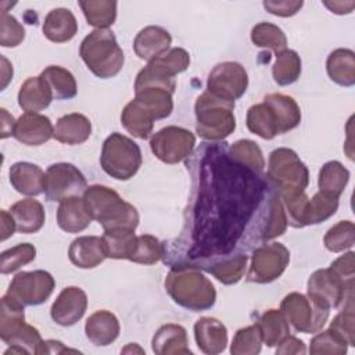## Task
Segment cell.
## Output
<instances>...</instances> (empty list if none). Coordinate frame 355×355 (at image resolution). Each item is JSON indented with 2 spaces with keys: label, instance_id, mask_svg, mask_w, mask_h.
Returning <instances> with one entry per match:
<instances>
[{
  "label": "cell",
  "instance_id": "obj_1",
  "mask_svg": "<svg viewBox=\"0 0 355 355\" xmlns=\"http://www.w3.org/2000/svg\"><path fill=\"white\" fill-rule=\"evenodd\" d=\"M186 166L191 194L179 237L162 244L166 265L208 272L286 232L282 198L266 175L234 161L227 143H202Z\"/></svg>",
  "mask_w": 355,
  "mask_h": 355
},
{
  "label": "cell",
  "instance_id": "obj_2",
  "mask_svg": "<svg viewBox=\"0 0 355 355\" xmlns=\"http://www.w3.org/2000/svg\"><path fill=\"white\" fill-rule=\"evenodd\" d=\"M165 290L175 304L194 312L207 311L216 301V290L211 280L191 266H171Z\"/></svg>",
  "mask_w": 355,
  "mask_h": 355
},
{
  "label": "cell",
  "instance_id": "obj_3",
  "mask_svg": "<svg viewBox=\"0 0 355 355\" xmlns=\"http://www.w3.org/2000/svg\"><path fill=\"white\" fill-rule=\"evenodd\" d=\"M83 201L92 219L97 220L104 230H135L139 225L137 209L107 186H89L83 193Z\"/></svg>",
  "mask_w": 355,
  "mask_h": 355
},
{
  "label": "cell",
  "instance_id": "obj_4",
  "mask_svg": "<svg viewBox=\"0 0 355 355\" xmlns=\"http://www.w3.org/2000/svg\"><path fill=\"white\" fill-rule=\"evenodd\" d=\"M79 55L92 73L100 79L116 76L125 62L123 51L110 29L90 32L80 43Z\"/></svg>",
  "mask_w": 355,
  "mask_h": 355
},
{
  "label": "cell",
  "instance_id": "obj_5",
  "mask_svg": "<svg viewBox=\"0 0 355 355\" xmlns=\"http://www.w3.org/2000/svg\"><path fill=\"white\" fill-rule=\"evenodd\" d=\"M233 110L234 101L220 98L205 90L194 104L197 133L209 141H219L227 137L236 129Z\"/></svg>",
  "mask_w": 355,
  "mask_h": 355
},
{
  "label": "cell",
  "instance_id": "obj_6",
  "mask_svg": "<svg viewBox=\"0 0 355 355\" xmlns=\"http://www.w3.org/2000/svg\"><path fill=\"white\" fill-rule=\"evenodd\" d=\"M266 178L279 196L304 193L309 183V172L297 153L280 147L270 153Z\"/></svg>",
  "mask_w": 355,
  "mask_h": 355
},
{
  "label": "cell",
  "instance_id": "obj_7",
  "mask_svg": "<svg viewBox=\"0 0 355 355\" xmlns=\"http://www.w3.org/2000/svg\"><path fill=\"white\" fill-rule=\"evenodd\" d=\"M140 147L128 136L111 133L103 143L100 164L103 171L116 180L133 178L141 166Z\"/></svg>",
  "mask_w": 355,
  "mask_h": 355
},
{
  "label": "cell",
  "instance_id": "obj_8",
  "mask_svg": "<svg viewBox=\"0 0 355 355\" xmlns=\"http://www.w3.org/2000/svg\"><path fill=\"white\" fill-rule=\"evenodd\" d=\"M280 311L300 333H318L322 330L330 312L301 293L287 294L280 304Z\"/></svg>",
  "mask_w": 355,
  "mask_h": 355
},
{
  "label": "cell",
  "instance_id": "obj_9",
  "mask_svg": "<svg viewBox=\"0 0 355 355\" xmlns=\"http://www.w3.org/2000/svg\"><path fill=\"white\" fill-rule=\"evenodd\" d=\"M308 297L318 305L331 309L354 297V283H347L330 268L315 270L308 280Z\"/></svg>",
  "mask_w": 355,
  "mask_h": 355
},
{
  "label": "cell",
  "instance_id": "obj_10",
  "mask_svg": "<svg viewBox=\"0 0 355 355\" xmlns=\"http://www.w3.org/2000/svg\"><path fill=\"white\" fill-rule=\"evenodd\" d=\"M196 147V136L180 126H166L150 139L153 154L165 164H178L191 155Z\"/></svg>",
  "mask_w": 355,
  "mask_h": 355
},
{
  "label": "cell",
  "instance_id": "obj_11",
  "mask_svg": "<svg viewBox=\"0 0 355 355\" xmlns=\"http://www.w3.org/2000/svg\"><path fill=\"white\" fill-rule=\"evenodd\" d=\"M55 287L54 277L46 270L17 273L7 290V295L24 306H35L46 302Z\"/></svg>",
  "mask_w": 355,
  "mask_h": 355
},
{
  "label": "cell",
  "instance_id": "obj_12",
  "mask_svg": "<svg viewBox=\"0 0 355 355\" xmlns=\"http://www.w3.org/2000/svg\"><path fill=\"white\" fill-rule=\"evenodd\" d=\"M290 262V252L282 243L261 244L251 257L247 280L252 283H270L279 279Z\"/></svg>",
  "mask_w": 355,
  "mask_h": 355
},
{
  "label": "cell",
  "instance_id": "obj_13",
  "mask_svg": "<svg viewBox=\"0 0 355 355\" xmlns=\"http://www.w3.org/2000/svg\"><path fill=\"white\" fill-rule=\"evenodd\" d=\"M86 189V178L73 164L58 162L50 165L46 171L44 194L50 201H62L79 196Z\"/></svg>",
  "mask_w": 355,
  "mask_h": 355
},
{
  "label": "cell",
  "instance_id": "obj_14",
  "mask_svg": "<svg viewBox=\"0 0 355 355\" xmlns=\"http://www.w3.org/2000/svg\"><path fill=\"white\" fill-rule=\"evenodd\" d=\"M248 87L245 68L234 61L216 64L208 75L207 90L220 98L234 101L240 98Z\"/></svg>",
  "mask_w": 355,
  "mask_h": 355
},
{
  "label": "cell",
  "instance_id": "obj_15",
  "mask_svg": "<svg viewBox=\"0 0 355 355\" xmlns=\"http://www.w3.org/2000/svg\"><path fill=\"white\" fill-rule=\"evenodd\" d=\"M87 308L86 293L75 286L65 287L51 305V319L60 326H72L82 319Z\"/></svg>",
  "mask_w": 355,
  "mask_h": 355
},
{
  "label": "cell",
  "instance_id": "obj_16",
  "mask_svg": "<svg viewBox=\"0 0 355 355\" xmlns=\"http://www.w3.org/2000/svg\"><path fill=\"white\" fill-rule=\"evenodd\" d=\"M12 136L25 146H42L54 137V128L47 116L25 112L17 119Z\"/></svg>",
  "mask_w": 355,
  "mask_h": 355
},
{
  "label": "cell",
  "instance_id": "obj_17",
  "mask_svg": "<svg viewBox=\"0 0 355 355\" xmlns=\"http://www.w3.org/2000/svg\"><path fill=\"white\" fill-rule=\"evenodd\" d=\"M194 338L204 354L216 355L227 345V329L220 320L204 316L194 323Z\"/></svg>",
  "mask_w": 355,
  "mask_h": 355
},
{
  "label": "cell",
  "instance_id": "obj_18",
  "mask_svg": "<svg viewBox=\"0 0 355 355\" xmlns=\"http://www.w3.org/2000/svg\"><path fill=\"white\" fill-rule=\"evenodd\" d=\"M172 43L171 33L155 25L143 28L135 37L133 50L140 60L153 61L169 50Z\"/></svg>",
  "mask_w": 355,
  "mask_h": 355
},
{
  "label": "cell",
  "instance_id": "obj_19",
  "mask_svg": "<svg viewBox=\"0 0 355 355\" xmlns=\"http://www.w3.org/2000/svg\"><path fill=\"white\" fill-rule=\"evenodd\" d=\"M69 261L80 269H92L100 265L105 258L103 239L97 236H82L75 239L68 248Z\"/></svg>",
  "mask_w": 355,
  "mask_h": 355
},
{
  "label": "cell",
  "instance_id": "obj_20",
  "mask_svg": "<svg viewBox=\"0 0 355 355\" xmlns=\"http://www.w3.org/2000/svg\"><path fill=\"white\" fill-rule=\"evenodd\" d=\"M119 320L110 311H96L92 313L85 324L87 340L98 347H105L114 343L119 336Z\"/></svg>",
  "mask_w": 355,
  "mask_h": 355
},
{
  "label": "cell",
  "instance_id": "obj_21",
  "mask_svg": "<svg viewBox=\"0 0 355 355\" xmlns=\"http://www.w3.org/2000/svg\"><path fill=\"white\" fill-rule=\"evenodd\" d=\"M151 347L157 355L191 354L186 329L176 323H166L161 326L153 337Z\"/></svg>",
  "mask_w": 355,
  "mask_h": 355
},
{
  "label": "cell",
  "instance_id": "obj_22",
  "mask_svg": "<svg viewBox=\"0 0 355 355\" xmlns=\"http://www.w3.org/2000/svg\"><path fill=\"white\" fill-rule=\"evenodd\" d=\"M43 169L31 162H15L10 168V183L21 194L39 196L44 191Z\"/></svg>",
  "mask_w": 355,
  "mask_h": 355
},
{
  "label": "cell",
  "instance_id": "obj_23",
  "mask_svg": "<svg viewBox=\"0 0 355 355\" xmlns=\"http://www.w3.org/2000/svg\"><path fill=\"white\" fill-rule=\"evenodd\" d=\"M92 216L87 212L83 197L79 196L68 197L60 201L57 209V223L67 233H79L85 230L90 222Z\"/></svg>",
  "mask_w": 355,
  "mask_h": 355
},
{
  "label": "cell",
  "instance_id": "obj_24",
  "mask_svg": "<svg viewBox=\"0 0 355 355\" xmlns=\"http://www.w3.org/2000/svg\"><path fill=\"white\" fill-rule=\"evenodd\" d=\"M92 135V123L89 118L79 112L62 115L55 125L54 139L60 143L75 146L85 143Z\"/></svg>",
  "mask_w": 355,
  "mask_h": 355
},
{
  "label": "cell",
  "instance_id": "obj_25",
  "mask_svg": "<svg viewBox=\"0 0 355 355\" xmlns=\"http://www.w3.org/2000/svg\"><path fill=\"white\" fill-rule=\"evenodd\" d=\"M43 35L54 43L71 40L78 32L75 15L68 8H53L44 18Z\"/></svg>",
  "mask_w": 355,
  "mask_h": 355
},
{
  "label": "cell",
  "instance_id": "obj_26",
  "mask_svg": "<svg viewBox=\"0 0 355 355\" xmlns=\"http://www.w3.org/2000/svg\"><path fill=\"white\" fill-rule=\"evenodd\" d=\"M10 214L15 222L17 230L24 234L39 232L44 225V208L42 202L33 198H25L11 205Z\"/></svg>",
  "mask_w": 355,
  "mask_h": 355
},
{
  "label": "cell",
  "instance_id": "obj_27",
  "mask_svg": "<svg viewBox=\"0 0 355 355\" xmlns=\"http://www.w3.org/2000/svg\"><path fill=\"white\" fill-rule=\"evenodd\" d=\"M51 100L53 93L40 75L28 78L18 92V104L26 112L43 111L50 105Z\"/></svg>",
  "mask_w": 355,
  "mask_h": 355
},
{
  "label": "cell",
  "instance_id": "obj_28",
  "mask_svg": "<svg viewBox=\"0 0 355 355\" xmlns=\"http://www.w3.org/2000/svg\"><path fill=\"white\" fill-rule=\"evenodd\" d=\"M275 114L279 135L297 128L301 122V110L295 100L282 93H270L263 98Z\"/></svg>",
  "mask_w": 355,
  "mask_h": 355
},
{
  "label": "cell",
  "instance_id": "obj_29",
  "mask_svg": "<svg viewBox=\"0 0 355 355\" xmlns=\"http://www.w3.org/2000/svg\"><path fill=\"white\" fill-rule=\"evenodd\" d=\"M329 78L340 86L351 87L355 83V54L349 49L331 51L326 61Z\"/></svg>",
  "mask_w": 355,
  "mask_h": 355
},
{
  "label": "cell",
  "instance_id": "obj_30",
  "mask_svg": "<svg viewBox=\"0 0 355 355\" xmlns=\"http://www.w3.org/2000/svg\"><path fill=\"white\" fill-rule=\"evenodd\" d=\"M135 100L141 104L154 119H164L172 114L173 100L172 92L164 87L150 86L135 92Z\"/></svg>",
  "mask_w": 355,
  "mask_h": 355
},
{
  "label": "cell",
  "instance_id": "obj_31",
  "mask_svg": "<svg viewBox=\"0 0 355 355\" xmlns=\"http://www.w3.org/2000/svg\"><path fill=\"white\" fill-rule=\"evenodd\" d=\"M154 121L155 119L151 116V114L135 98L125 105L121 114V123L123 128L132 136L141 140L148 139V136L153 133Z\"/></svg>",
  "mask_w": 355,
  "mask_h": 355
},
{
  "label": "cell",
  "instance_id": "obj_32",
  "mask_svg": "<svg viewBox=\"0 0 355 355\" xmlns=\"http://www.w3.org/2000/svg\"><path fill=\"white\" fill-rule=\"evenodd\" d=\"M40 76L49 85L55 100H71L78 93L75 76L62 67L49 65L42 71Z\"/></svg>",
  "mask_w": 355,
  "mask_h": 355
},
{
  "label": "cell",
  "instance_id": "obj_33",
  "mask_svg": "<svg viewBox=\"0 0 355 355\" xmlns=\"http://www.w3.org/2000/svg\"><path fill=\"white\" fill-rule=\"evenodd\" d=\"M245 123L251 133L265 140H270L279 135L275 114L266 103L251 105L247 111Z\"/></svg>",
  "mask_w": 355,
  "mask_h": 355
},
{
  "label": "cell",
  "instance_id": "obj_34",
  "mask_svg": "<svg viewBox=\"0 0 355 355\" xmlns=\"http://www.w3.org/2000/svg\"><path fill=\"white\" fill-rule=\"evenodd\" d=\"M257 324L261 330L262 341L268 347L277 345L290 334L288 322L280 309L265 311L259 316Z\"/></svg>",
  "mask_w": 355,
  "mask_h": 355
},
{
  "label": "cell",
  "instance_id": "obj_35",
  "mask_svg": "<svg viewBox=\"0 0 355 355\" xmlns=\"http://www.w3.org/2000/svg\"><path fill=\"white\" fill-rule=\"evenodd\" d=\"M135 230L130 229H112L104 230L101 236L107 258L129 259L136 244Z\"/></svg>",
  "mask_w": 355,
  "mask_h": 355
},
{
  "label": "cell",
  "instance_id": "obj_36",
  "mask_svg": "<svg viewBox=\"0 0 355 355\" xmlns=\"http://www.w3.org/2000/svg\"><path fill=\"white\" fill-rule=\"evenodd\" d=\"M338 198L324 191H318L308 198L304 212V226L318 225L333 216L338 208Z\"/></svg>",
  "mask_w": 355,
  "mask_h": 355
},
{
  "label": "cell",
  "instance_id": "obj_37",
  "mask_svg": "<svg viewBox=\"0 0 355 355\" xmlns=\"http://www.w3.org/2000/svg\"><path fill=\"white\" fill-rule=\"evenodd\" d=\"M79 6L89 25L96 29H108L116 19V1L80 0Z\"/></svg>",
  "mask_w": 355,
  "mask_h": 355
},
{
  "label": "cell",
  "instance_id": "obj_38",
  "mask_svg": "<svg viewBox=\"0 0 355 355\" xmlns=\"http://www.w3.org/2000/svg\"><path fill=\"white\" fill-rule=\"evenodd\" d=\"M349 180V171L338 161L326 162L319 172V190L340 197Z\"/></svg>",
  "mask_w": 355,
  "mask_h": 355
},
{
  "label": "cell",
  "instance_id": "obj_39",
  "mask_svg": "<svg viewBox=\"0 0 355 355\" xmlns=\"http://www.w3.org/2000/svg\"><path fill=\"white\" fill-rule=\"evenodd\" d=\"M25 324L24 305L11 298L10 295H3L1 311H0V337L6 343Z\"/></svg>",
  "mask_w": 355,
  "mask_h": 355
},
{
  "label": "cell",
  "instance_id": "obj_40",
  "mask_svg": "<svg viewBox=\"0 0 355 355\" xmlns=\"http://www.w3.org/2000/svg\"><path fill=\"white\" fill-rule=\"evenodd\" d=\"M251 40L257 47L270 49L276 55L287 47V37L284 32L270 22L257 24L251 29Z\"/></svg>",
  "mask_w": 355,
  "mask_h": 355
},
{
  "label": "cell",
  "instance_id": "obj_41",
  "mask_svg": "<svg viewBox=\"0 0 355 355\" xmlns=\"http://www.w3.org/2000/svg\"><path fill=\"white\" fill-rule=\"evenodd\" d=\"M273 79L280 86H288L294 83L301 75V58L294 50H284L276 55L275 65L272 68Z\"/></svg>",
  "mask_w": 355,
  "mask_h": 355
},
{
  "label": "cell",
  "instance_id": "obj_42",
  "mask_svg": "<svg viewBox=\"0 0 355 355\" xmlns=\"http://www.w3.org/2000/svg\"><path fill=\"white\" fill-rule=\"evenodd\" d=\"M229 154L239 164L245 165L254 171L263 172L265 159L259 146L255 141L247 139L237 140L229 147Z\"/></svg>",
  "mask_w": 355,
  "mask_h": 355
},
{
  "label": "cell",
  "instance_id": "obj_43",
  "mask_svg": "<svg viewBox=\"0 0 355 355\" xmlns=\"http://www.w3.org/2000/svg\"><path fill=\"white\" fill-rule=\"evenodd\" d=\"M248 257L245 254H239L226 258L208 269L214 277H216L223 284H236L244 275Z\"/></svg>",
  "mask_w": 355,
  "mask_h": 355
},
{
  "label": "cell",
  "instance_id": "obj_44",
  "mask_svg": "<svg viewBox=\"0 0 355 355\" xmlns=\"http://www.w3.org/2000/svg\"><path fill=\"white\" fill-rule=\"evenodd\" d=\"M189 64H190V55L182 47L169 49L166 53H164L162 55L148 62L150 67H153L154 69L171 78H175L178 73L186 71L189 68Z\"/></svg>",
  "mask_w": 355,
  "mask_h": 355
},
{
  "label": "cell",
  "instance_id": "obj_45",
  "mask_svg": "<svg viewBox=\"0 0 355 355\" xmlns=\"http://www.w3.org/2000/svg\"><path fill=\"white\" fill-rule=\"evenodd\" d=\"M324 247L331 252H341L352 248L355 243V226L351 220H340L331 226L323 237Z\"/></svg>",
  "mask_w": 355,
  "mask_h": 355
},
{
  "label": "cell",
  "instance_id": "obj_46",
  "mask_svg": "<svg viewBox=\"0 0 355 355\" xmlns=\"http://www.w3.org/2000/svg\"><path fill=\"white\" fill-rule=\"evenodd\" d=\"M36 257V248L31 243H21L1 252L0 270L3 275L12 273L21 266L28 265Z\"/></svg>",
  "mask_w": 355,
  "mask_h": 355
},
{
  "label": "cell",
  "instance_id": "obj_47",
  "mask_svg": "<svg viewBox=\"0 0 355 355\" xmlns=\"http://www.w3.org/2000/svg\"><path fill=\"white\" fill-rule=\"evenodd\" d=\"M262 343L261 330L255 323L237 330L230 345V352L233 355H255L259 354Z\"/></svg>",
  "mask_w": 355,
  "mask_h": 355
},
{
  "label": "cell",
  "instance_id": "obj_48",
  "mask_svg": "<svg viewBox=\"0 0 355 355\" xmlns=\"http://www.w3.org/2000/svg\"><path fill=\"white\" fill-rule=\"evenodd\" d=\"M348 343L338 336L330 327L323 331H318V334L311 340L309 352L312 355H323V354H333V355H344L347 352Z\"/></svg>",
  "mask_w": 355,
  "mask_h": 355
},
{
  "label": "cell",
  "instance_id": "obj_49",
  "mask_svg": "<svg viewBox=\"0 0 355 355\" xmlns=\"http://www.w3.org/2000/svg\"><path fill=\"white\" fill-rule=\"evenodd\" d=\"M162 258V244L151 234L136 237V244L129 261L143 265H153Z\"/></svg>",
  "mask_w": 355,
  "mask_h": 355
},
{
  "label": "cell",
  "instance_id": "obj_50",
  "mask_svg": "<svg viewBox=\"0 0 355 355\" xmlns=\"http://www.w3.org/2000/svg\"><path fill=\"white\" fill-rule=\"evenodd\" d=\"M354 320V297H349L344 304V309L330 322V329L341 336L351 347L355 345Z\"/></svg>",
  "mask_w": 355,
  "mask_h": 355
},
{
  "label": "cell",
  "instance_id": "obj_51",
  "mask_svg": "<svg viewBox=\"0 0 355 355\" xmlns=\"http://www.w3.org/2000/svg\"><path fill=\"white\" fill-rule=\"evenodd\" d=\"M25 39V29L14 15L1 11L0 17V44L3 47H17Z\"/></svg>",
  "mask_w": 355,
  "mask_h": 355
},
{
  "label": "cell",
  "instance_id": "obj_52",
  "mask_svg": "<svg viewBox=\"0 0 355 355\" xmlns=\"http://www.w3.org/2000/svg\"><path fill=\"white\" fill-rule=\"evenodd\" d=\"M330 269L347 283H354L355 276V254L352 251L338 257L331 262Z\"/></svg>",
  "mask_w": 355,
  "mask_h": 355
},
{
  "label": "cell",
  "instance_id": "obj_53",
  "mask_svg": "<svg viewBox=\"0 0 355 355\" xmlns=\"http://www.w3.org/2000/svg\"><path fill=\"white\" fill-rule=\"evenodd\" d=\"M304 1H288V0H279V1H263V7L268 12L277 15V17H291L300 11Z\"/></svg>",
  "mask_w": 355,
  "mask_h": 355
},
{
  "label": "cell",
  "instance_id": "obj_54",
  "mask_svg": "<svg viewBox=\"0 0 355 355\" xmlns=\"http://www.w3.org/2000/svg\"><path fill=\"white\" fill-rule=\"evenodd\" d=\"M306 348H305V344L298 340L297 337L294 336H287L282 343L277 344V348H276V354L279 355H290V354H305Z\"/></svg>",
  "mask_w": 355,
  "mask_h": 355
},
{
  "label": "cell",
  "instance_id": "obj_55",
  "mask_svg": "<svg viewBox=\"0 0 355 355\" xmlns=\"http://www.w3.org/2000/svg\"><path fill=\"white\" fill-rule=\"evenodd\" d=\"M0 216H1V241H4L14 234V232L17 230V226L11 214H8L6 209L0 212Z\"/></svg>",
  "mask_w": 355,
  "mask_h": 355
},
{
  "label": "cell",
  "instance_id": "obj_56",
  "mask_svg": "<svg viewBox=\"0 0 355 355\" xmlns=\"http://www.w3.org/2000/svg\"><path fill=\"white\" fill-rule=\"evenodd\" d=\"M62 352H78V351L67 348L61 341H57V340H46L43 341L40 348V354H62Z\"/></svg>",
  "mask_w": 355,
  "mask_h": 355
},
{
  "label": "cell",
  "instance_id": "obj_57",
  "mask_svg": "<svg viewBox=\"0 0 355 355\" xmlns=\"http://www.w3.org/2000/svg\"><path fill=\"white\" fill-rule=\"evenodd\" d=\"M0 111H1V139H6L8 136H12L17 121L12 118V115L7 112L6 108H1Z\"/></svg>",
  "mask_w": 355,
  "mask_h": 355
},
{
  "label": "cell",
  "instance_id": "obj_58",
  "mask_svg": "<svg viewBox=\"0 0 355 355\" xmlns=\"http://www.w3.org/2000/svg\"><path fill=\"white\" fill-rule=\"evenodd\" d=\"M324 6L334 14H349L355 7V3L354 1H333V3L326 1Z\"/></svg>",
  "mask_w": 355,
  "mask_h": 355
},
{
  "label": "cell",
  "instance_id": "obj_59",
  "mask_svg": "<svg viewBox=\"0 0 355 355\" xmlns=\"http://www.w3.org/2000/svg\"><path fill=\"white\" fill-rule=\"evenodd\" d=\"M1 62H3V67H1V79H3L1 89H6L8 82L12 79V65L7 61L6 57H1Z\"/></svg>",
  "mask_w": 355,
  "mask_h": 355
},
{
  "label": "cell",
  "instance_id": "obj_60",
  "mask_svg": "<svg viewBox=\"0 0 355 355\" xmlns=\"http://www.w3.org/2000/svg\"><path fill=\"white\" fill-rule=\"evenodd\" d=\"M128 351H133V352H135V351H137V352H140V354H143V352H144L140 347H137V344H129L126 348H123V349H122V352H128Z\"/></svg>",
  "mask_w": 355,
  "mask_h": 355
}]
</instances>
